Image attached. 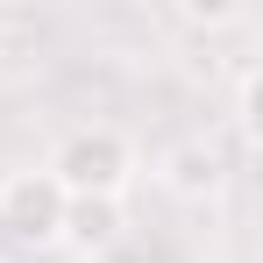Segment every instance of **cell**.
<instances>
[{
  "label": "cell",
  "instance_id": "obj_1",
  "mask_svg": "<svg viewBox=\"0 0 263 263\" xmlns=\"http://www.w3.org/2000/svg\"><path fill=\"white\" fill-rule=\"evenodd\" d=\"M43 171L57 178L64 199H128L135 178H142V149L114 121H71V128L50 142Z\"/></svg>",
  "mask_w": 263,
  "mask_h": 263
},
{
  "label": "cell",
  "instance_id": "obj_2",
  "mask_svg": "<svg viewBox=\"0 0 263 263\" xmlns=\"http://www.w3.org/2000/svg\"><path fill=\"white\" fill-rule=\"evenodd\" d=\"M0 228L22 249H57V235H64V192H57V178L43 164L0 171Z\"/></svg>",
  "mask_w": 263,
  "mask_h": 263
},
{
  "label": "cell",
  "instance_id": "obj_3",
  "mask_svg": "<svg viewBox=\"0 0 263 263\" xmlns=\"http://www.w3.org/2000/svg\"><path fill=\"white\" fill-rule=\"evenodd\" d=\"M149 178L171 199H185V206H206V199H220V185H228V157H220V142H206V135H178V142L157 149Z\"/></svg>",
  "mask_w": 263,
  "mask_h": 263
},
{
  "label": "cell",
  "instance_id": "obj_4",
  "mask_svg": "<svg viewBox=\"0 0 263 263\" xmlns=\"http://www.w3.org/2000/svg\"><path fill=\"white\" fill-rule=\"evenodd\" d=\"M121 235H128V199H64V235H57V249L107 256V249H121Z\"/></svg>",
  "mask_w": 263,
  "mask_h": 263
},
{
  "label": "cell",
  "instance_id": "obj_5",
  "mask_svg": "<svg viewBox=\"0 0 263 263\" xmlns=\"http://www.w3.org/2000/svg\"><path fill=\"white\" fill-rule=\"evenodd\" d=\"M178 29H192V36H206V29H249L256 14L242 7V0H214V7H171Z\"/></svg>",
  "mask_w": 263,
  "mask_h": 263
},
{
  "label": "cell",
  "instance_id": "obj_6",
  "mask_svg": "<svg viewBox=\"0 0 263 263\" xmlns=\"http://www.w3.org/2000/svg\"><path fill=\"white\" fill-rule=\"evenodd\" d=\"M256 86H263V64L242 57V79H235V128H242V149H256Z\"/></svg>",
  "mask_w": 263,
  "mask_h": 263
},
{
  "label": "cell",
  "instance_id": "obj_7",
  "mask_svg": "<svg viewBox=\"0 0 263 263\" xmlns=\"http://www.w3.org/2000/svg\"><path fill=\"white\" fill-rule=\"evenodd\" d=\"M0 57H7V14H0Z\"/></svg>",
  "mask_w": 263,
  "mask_h": 263
}]
</instances>
